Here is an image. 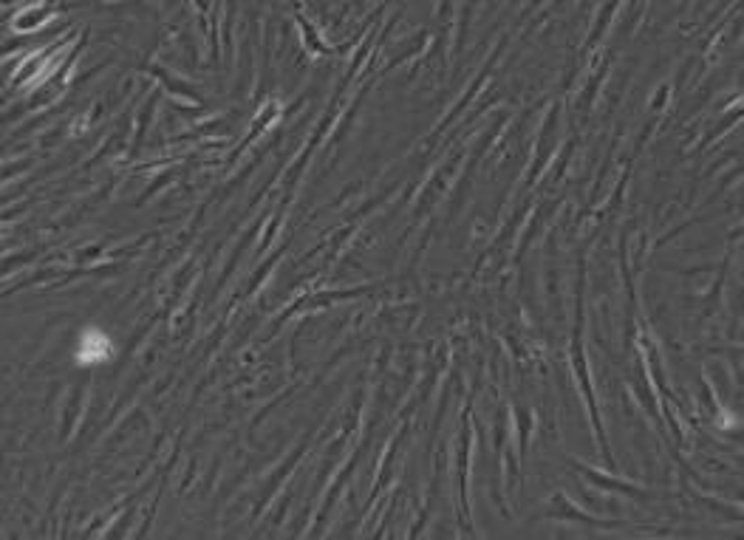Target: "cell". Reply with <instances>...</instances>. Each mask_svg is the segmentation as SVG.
Listing matches in <instances>:
<instances>
[{"label": "cell", "mask_w": 744, "mask_h": 540, "mask_svg": "<svg viewBox=\"0 0 744 540\" xmlns=\"http://www.w3.org/2000/svg\"><path fill=\"white\" fill-rule=\"evenodd\" d=\"M82 342L88 345V354L79 356L82 362H102V359L111 354V342H108L105 337H99V334H85Z\"/></svg>", "instance_id": "1"}]
</instances>
